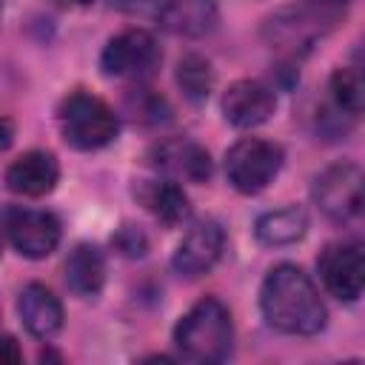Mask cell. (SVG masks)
<instances>
[{"mask_svg":"<svg viewBox=\"0 0 365 365\" xmlns=\"http://www.w3.org/2000/svg\"><path fill=\"white\" fill-rule=\"evenodd\" d=\"M282 168V148L259 140V137H245L234 143L225 154V174L228 182L240 194H257L262 191Z\"/></svg>","mask_w":365,"mask_h":365,"instance_id":"4","label":"cell"},{"mask_svg":"<svg viewBox=\"0 0 365 365\" xmlns=\"http://www.w3.org/2000/svg\"><path fill=\"white\" fill-rule=\"evenodd\" d=\"M319 277L331 297L342 302H356L365 288V251L362 242H331L317 259Z\"/></svg>","mask_w":365,"mask_h":365,"instance_id":"8","label":"cell"},{"mask_svg":"<svg viewBox=\"0 0 365 365\" xmlns=\"http://www.w3.org/2000/svg\"><path fill=\"white\" fill-rule=\"evenodd\" d=\"M60 165L48 151H26L6 171V185L23 197H43L57 185Z\"/></svg>","mask_w":365,"mask_h":365,"instance_id":"13","label":"cell"},{"mask_svg":"<svg viewBox=\"0 0 365 365\" xmlns=\"http://www.w3.org/2000/svg\"><path fill=\"white\" fill-rule=\"evenodd\" d=\"M308 228V217L302 208L288 205V208H277V211H265L257 222H254V234L262 245H291L297 240H302Z\"/></svg>","mask_w":365,"mask_h":365,"instance_id":"16","label":"cell"},{"mask_svg":"<svg viewBox=\"0 0 365 365\" xmlns=\"http://www.w3.org/2000/svg\"><path fill=\"white\" fill-rule=\"evenodd\" d=\"M319 3H345V0H319Z\"/></svg>","mask_w":365,"mask_h":365,"instance_id":"25","label":"cell"},{"mask_svg":"<svg viewBox=\"0 0 365 365\" xmlns=\"http://www.w3.org/2000/svg\"><path fill=\"white\" fill-rule=\"evenodd\" d=\"M277 108L274 91L262 80H237L222 94V114L237 128L262 125Z\"/></svg>","mask_w":365,"mask_h":365,"instance_id":"10","label":"cell"},{"mask_svg":"<svg viewBox=\"0 0 365 365\" xmlns=\"http://www.w3.org/2000/svg\"><path fill=\"white\" fill-rule=\"evenodd\" d=\"M106 282V259L97 245H77L66 259V285L77 297H97Z\"/></svg>","mask_w":365,"mask_h":365,"instance_id":"15","label":"cell"},{"mask_svg":"<svg viewBox=\"0 0 365 365\" xmlns=\"http://www.w3.org/2000/svg\"><path fill=\"white\" fill-rule=\"evenodd\" d=\"M17 314L26 325V331L37 339H51L63 328V305L60 299L40 282H31L20 291Z\"/></svg>","mask_w":365,"mask_h":365,"instance_id":"14","label":"cell"},{"mask_svg":"<svg viewBox=\"0 0 365 365\" xmlns=\"http://www.w3.org/2000/svg\"><path fill=\"white\" fill-rule=\"evenodd\" d=\"M177 83H180V88L188 100H194V103L205 100L211 94V86H214L211 63L200 54H185L177 63Z\"/></svg>","mask_w":365,"mask_h":365,"instance_id":"18","label":"cell"},{"mask_svg":"<svg viewBox=\"0 0 365 365\" xmlns=\"http://www.w3.org/2000/svg\"><path fill=\"white\" fill-rule=\"evenodd\" d=\"M163 54L151 31L145 29H128L108 40L103 48L100 66L108 77H125V80H145L157 71Z\"/></svg>","mask_w":365,"mask_h":365,"instance_id":"5","label":"cell"},{"mask_svg":"<svg viewBox=\"0 0 365 365\" xmlns=\"http://www.w3.org/2000/svg\"><path fill=\"white\" fill-rule=\"evenodd\" d=\"M145 205L165 225H177L191 214L188 197L182 194V188L177 182H151L145 191Z\"/></svg>","mask_w":365,"mask_h":365,"instance_id":"17","label":"cell"},{"mask_svg":"<svg viewBox=\"0 0 365 365\" xmlns=\"http://www.w3.org/2000/svg\"><path fill=\"white\" fill-rule=\"evenodd\" d=\"M222 245H225V234H222L220 222H214V220L194 222L185 231V237L180 240L171 265L180 277H188V279L202 277L222 257Z\"/></svg>","mask_w":365,"mask_h":365,"instance_id":"9","label":"cell"},{"mask_svg":"<svg viewBox=\"0 0 365 365\" xmlns=\"http://www.w3.org/2000/svg\"><path fill=\"white\" fill-rule=\"evenodd\" d=\"M0 220L14 251L29 259H43L60 245V222L48 211L9 205Z\"/></svg>","mask_w":365,"mask_h":365,"instance_id":"7","label":"cell"},{"mask_svg":"<svg viewBox=\"0 0 365 365\" xmlns=\"http://www.w3.org/2000/svg\"><path fill=\"white\" fill-rule=\"evenodd\" d=\"M157 23L180 37H202L217 26L214 0H160L154 9Z\"/></svg>","mask_w":365,"mask_h":365,"instance_id":"11","label":"cell"},{"mask_svg":"<svg viewBox=\"0 0 365 365\" xmlns=\"http://www.w3.org/2000/svg\"><path fill=\"white\" fill-rule=\"evenodd\" d=\"M160 0H111V6L123 9V11H131V14H154Z\"/></svg>","mask_w":365,"mask_h":365,"instance_id":"22","label":"cell"},{"mask_svg":"<svg viewBox=\"0 0 365 365\" xmlns=\"http://www.w3.org/2000/svg\"><path fill=\"white\" fill-rule=\"evenodd\" d=\"M174 345L191 362H222L234 348V325L228 308L217 297H205L180 317Z\"/></svg>","mask_w":365,"mask_h":365,"instance_id":"2","label":"cell"},{"mask_svg":"<svg viewBox=\"0 0 365 365\" xmlns=\"http://www.w3.org/2000/svg\"><path fill=\"white\" fill-rule=\"evenodd\" d=\"M60 128L68 145L80 151L103 148L117 137V114L108 103H103L94 94L74 91L60 106Z\"/></svg>","mask_w":365,"mask_h":365,"instance_id":"3","label":"cell"},{"mask_svg":"<svg viewBox=\"0 0 365 365\" xmlns=\"http://www.w3.org/2000/svg\"><path fill=\"white\" fill-rule=\"evenodd\" d=\"M259 311L271 328L282 334H297V336H311L322 331L328 319V311L317 285L302 268L291 262L271 268L268 277L262 279Z\"/></svg>","mask_w":365,"mask_h":365,"instance_id":"1","label":"cell"},{"mask_svg":"<svg viewBox=\"0 0 365 365\" xmlns=\"http://www.w3.org/2000/svg\"><path fill=\"white\" fill-rule=\"evenodd\" d=\"M57 6H88L91 0H54Z\"/></svg>","mask_w":365,"mask_h":365,"instance_id":"24","label":"cell"},{"mask_svg":"<svg viewBox=\"0 0 365 365\" xmlns=\"http://www.w3.org/2000/svg\"><path fill=\"white\" fill-rule=\"evenodd\" d=\"M311 197H314L317 208L336 222H348V220L359 217V211H362V171H359V165H354V163L328 165L314 180Z\"/></svg>","mask_w":365,"mask_h":365,"instance_id":"6","label":"cell"},{"mask_svg":"<svg viewBox=\"0 0 365 365\" xmlns=\"http://www.w3.org/2000/svg\"><path fill=\"white\" fill-rule=\"evenodd\" d=\"M20 359H23V351L14 342V336L0 334V365H17Z\"/></svg>","mask_w":365,"mask_h":365,"instance_id":"21","label":"cell"},{"mask_svg":"<svg viewBox=\"0 0 365 365\" xmlns=\"http://www.w3.org/2000/svg\"><path fill=\"white\" fill-rule=\"evenodd\" d=\"M114 245H117L125 257H143V254H145V248H148L145 234H143V231H137V228H131V225L120 228V234L114 237Z\"/></svg>","mask_w":365,"mask_h":365,"instance_id":"20","label":"cell"},{"mask_svg":"<svg viewBox=\"0 0 365 365\" xmlns=\"http://www.w3.org/2000/svg\"><path fill=\"white\" fill-rule=\"evenodd\" d=\"M331 94L339 111L356 117L362 111V94H365L362 74L356 68H336L331 77Z\"/></svg>","mask_w":365,"mask_h":365,"instance_id":"19","label":"cell"},{"mask_svg":"<svg viewBox=\"0 0 365 365\" xmlns=\"http://www.w3.org/2000/svg\"><path fill=\"white\" fill-rule=\"evenodd\" d=\"M11 140H14V125H11V120L0 117V151H3V148H9V145H11Z\"/></svg>","mask_w":365,"mask_h":365,"instance_id":"23","label":"cell"},{"mask_svg":"<svg viewBox=\"0 0 365 365\" xmlns=\"http://www.w3.org/2000/svg\"><path fill=\"white\" fill-rule=\"evenodd\" d=\"M151 163L157 168H163L171 177L188 180V182H205L211 174V157L202 145H197L194 140H163L154 151H151Z\"/></svg>","mask_w":365,"mask_h":365,"instance_id":"12","label":"cell"}]
</instances>
